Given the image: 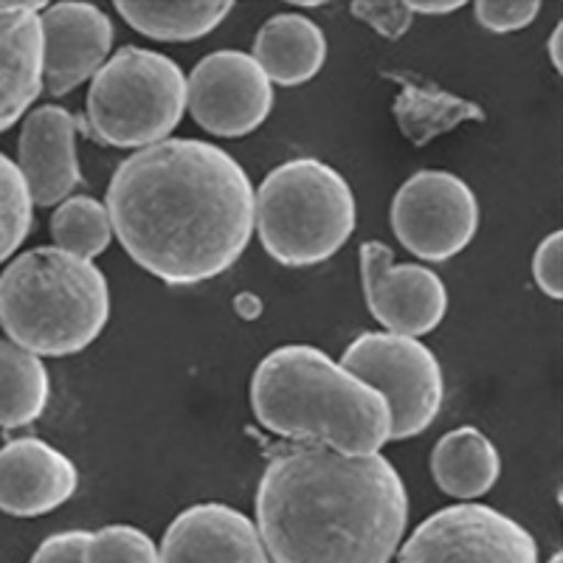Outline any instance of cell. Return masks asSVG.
Wrapping results in <instances>:
<instances>
[{
  "mask_svg": "<svg viewBox=\"0 0 563 563\" xmlns=\"http://www.w3.org/2000/svg\"><path fill=\"white\" fill-rule=\"evenodd\" d=\"M104 209L130 260L175 288L225 274L254 234L249 173L200 139H167L124 158Z\"/></svg>",
  "mask_w": 563,
  "mask_h": 563,
  "instance_id": "cell-1",
  "label": "cell"
},
{
  "mask_svg": "<svg viewBox=\"0 0 563 563\" xmlns=\"http://www.w3.org/2000/svg\"><path fill=\"white\" fill-rule=\"evenodd\" d=\"M254 510L274 563H389L409 525V490L384 454L299 445L271 456Z\"/></svg>",
  "mask_w": 563,
  "mask_h": 563,
  "instance_id": "cell-2",
  "label": "cell"
},
{
  "mask_svg": "<svg viewBox=\"0 0 563 563\" xmlns=\"http://www.w3.org/2000/svg\"><path fill=\"white\" fill-rule=\"evenodd\" d=\"M251 409L276 437L346 456L380 454L391 442L384 397L310 344L276 346L256 364Z\"/></svg>",
  "mask_w": 563,
  "mask_h": 563,
  "instance_id": "cell-3",
  "label": "cell"
},
{
  "mask_svg": "<svg viewBox=\"0 0 563 563\" xmlns=\"http://www.w3.org/2000/svg\"><path fill=\"white\" fill-rule=\"evenodd\" d=\"M110 319L108 276L57 245L23 251L0 274V327L37 358L88 350Z\"/></svg>",
  "mask_w": 563,
  "mask_h": 563,
  "instance_id": "cell-4",
  "label": "cell"
},
{
  "mask_svg": "<svg viewBox=\"0 0 563 563\" xmlns=\"http://www.w3.org/2000/svg\"><path fill=\"white\" fill-rule=\"evenodd\" d=\"M358 223L350 180L319 158H294L254 189V229L274 263L310 268L339 254Z\"/></svg>",
  "mask_w": 563,
  "mask_h": 563,
  "instance_id": "cell-5",
  "label": "cell"
},
{
  "mask_svg": "<svg viewBox=\"0 0 563 563\" xmlns=\"http://www.w3.org/2000/svg\"><path fill=\"white\" fill-rule=\"evenodd\" d=\"M186 113V74L167 54L124 45L90 79L88 128L115 150L167 141Z\"/></svg>",
  "mask_w": 563,
  "mask_h": 563,
  "instance_id": "cell-6",
  "label": "cell"
},
{
  "mask_svg": "<svg viewBox=\"0 0 563 563\" xmlns=\"http://www.w3.org/2000/svg\"><path fill=\"white\" fill-rule=\"evenodd\" d=\"M341 366L386 400L391 415L389 440L420 437L440 417L445 378L437 355L420 339L364 333L346 346Z\"/></svg>",
  "mask_w": 563,
  "mask_h": 563,
  "instance_id": "cell-7",
  "label": "cell"
},
{
  "mask_svg": "<svg viewBox=\"0 0 563 563\" xmlns=\"http://www.w3.org/2000/svg\"><path fill=\"white\" fill-rule=\"evenodd\" d=\"M389 223L397 243L426 263H449L474 243L479 200L454 173L422 169L395 192Z\"/></svg>",
  "mask_w": 563,
  "mask_h": 563,
  "instance_id": "cell-8",
  "label": "cell"
},
{
  "mask_svg": "<svg viewBox=\"0 0 563 563\" xmlns=\"http://www.w3.org/2000/svg\"><path fill=\"white\" fill-rule=\"evenodd\" d=\"M397 563H538V544L507 512L460 501L420 521Z\"/></svg>",
  "mask_w": 563,
  "mask_h": 563,
  "instance_id": "cell-9",
  "label": "cell"
},
{
  "mask_svg": "<svg viewBox=\"0 0 563 563\" xmlns=\"http://www.w3.org/2000/svg\"><path fill=\"white\" fill-rule=\"evenodd\" d=\"M186 108L206 133L243 139L263 128L274 110V85L251 54L220 48L186 77Z\"/></svg>",
  "mask_w": 563,
  "mask_h": 563,
  "instance_id": "cell-10",
  "label": "cell"
},
{
  "mask_svg": "<svg viewBox=\"0 0 563 563\" xmlns=\"http://www.w3.org/2000/svg\"><path fill=\"white\" fill-rule=\"evenodd\" d=\"M358 256L366 310L386 327L384 333L406 339L434 333L449 313L445 282L426 265L395 263V251L378 240L361 245Z\"/></svg>",
  "mask_w": 563,
  "mask_h": 563,
  "instance_id": "cell-11",
  "label": "cell"
},
{
  "mask_svg": "<svg viewBox=\"0 0 563 563\" xmlns=\"http://www.w3.org/2000/svg\"><path fill=\"white\" fill-rule=\"evenodd\" d=\"M43 32V88L54 99L97 77L113 48V23L85 0H63L40 12Z\"/></svg>",
  "mask_w": 563,
  "mask_h": 563,
  "instance_id": "cell-12",
  "label": "cell"
},
{
  "mask_svg": "<svg viewBox=\"0 0 563 563\" xmlns=\"http://www.w3.org/2000/svg\"><path fill=\"white\" fill-rule=\"evenodd\" d=\"M161 563H271L254 521L223 501L186 507L167 527Z\"/></svg>",
  "mask_w": 563,
  "mask_h": 563,
  "instance_id": "cell-13",
  "label": "cell"
},
{
  "mask_svg": "<svg viewBox=\"0 0 563 563\" xmlns=\"http://www.w3.org/2000/svg\"><path fill=\"white\" fill-rule=\"evenodd\" d=\"M77 115L63 104L34 108L18 141V169L23 173L34 206H57L82 184L77 155Z\"/></svg>",
  "mask_w": 563,
  "mask_h": 563,
  "instance_id": "cell-14",
  "label": "cell"
},
{
  "mask_svg": "<svg viewBox=\"0 0 563 563\" xmlns=\"http://www.w3.org/2000/svg\"><path fill=\"white\" fill-rule=\"evenodd\" d=\"M79 471L40 437H20L0 449V510L18 519H37L74 499Z\"/></svg>",
  "mask_w": 563,
  "mask_h": 563,
  "instance_id": "cell-15",
  "label": "cell"
},
{
  "mask_svg": "<svg viewBox=\"0 0 563 563\" xmlns=\"http://www.w3.org/2000/svg\"><path fill=\"white\" fill-rule=\"evenodd\" d=\"M45 3L0 0V133L18 124L43 93Z\"/></svg>",
  "mask_w": 563,
  "mask_h": 563,
  "instance_id": "cell-16",
  "label": "cell"
},
{
  "mask_svg": "<svg viewBox=\"0 0 563 563\" xmlns=\"http://www.w3.org/2000/svg\"><path fill=\"white\" fill-rule=\"evenodd\" d=\"M251 57L263 68L271 85L296 88L316 79L327 63V34L316 20L299 12H282L265 20L256 32Z\"/></svg>",
  "mask_w": 563,
  "mask_h": 563,
  "instance_id": "cell-17",
  "label": "cell"
},
{
  "mask_svg": "<svg viewBox=\"0 0 563 563\" xmlns=\"http://www.w3.org/2000/svg\"><path fill=\"white\" fill-rule=\"evenodd\" d=\"M431 476L451 499H479L499 482L501 456L485 431L460 426L442 434L431 451Z\"/></svg>",
  "mask_w": 563,
  "mask_h": 563,
  "instance_id": "cell-18",
  "label": "cell"
},
{
  "mask_svg": "<svg viewBox=\"0 0 563 563\" xmlns=\"http://www.w3.org/2000/svg\"><path fill=\"white\" fill-rule=\"evenodd\" d=\"M389 77L400 85L391 113H395L400 133L415 147H426L437 135L451 133L460 124L485 122V110L479 104L467 102L451 90L437 88L429 79L409 77V74H389Z\"/></svg>",
  "mask_w": 563,
  "mask_h": 563,
  "instance_id": "cell-19",
  "label": "cell"
},
{
  "mask_svg": "<svg viewBox=\"0 0 563 563\" xmlns=\"http://www.w3.org/2000/svg\"><path fill=\"white\" fill-rule=\"evenodd\" d=\"M128 26L161 43L203 40L229 18L231 0H115Z\"/></svg>",
  "mask_w": 563,
  "mask_h": 563,
  "instance_id": "cell-20",
  "label": "cell"
},
{
  "mask_svg": "<svg viewBox=\"0 0 563 563\" xmlns=\"http://www.w3.org/2000/svg\"><path fill=\"white\" fill-rule=\"evenodd\" d=\"M52 395L43 358L12 341H0V429H23L40 420Z\"/></svg>",
  "mask_w": 563,
  "mask_h": 563,
  "instance_id": "cell-21",
  "label": "cell"
},
{
  "mask_svg": "<svg viewBox=\"0 0 563 563\" xmlns=\"http://www.w3.org/2000/svg\"><path fill=\"white\" fill-rule=\"evenodd\" d=\"M54 245L82 260L104 254L113 240V225L102 200L90 195H77L57 206L52 214Z\"/></svg>",
  "mask_w": 563,
  "mask_h": 563,
  "instance_id": "cell-22",
  "label": "cell"
},
{
  "mask_svg": "<svg viewBox=\"0 0 563 563\" xmlns=\"http://www.w3.org/2000/svg\"><path fill=\"white\" fill-rule=\"evenodd\" d=\"M32 225L34 203L26 178L9 155L0 153V265L18 254Z\"/></svg>",
  "mask_w": 563,
  "mask_h": 563,
  "instance_id": "cell-23",
  "label": "cell"
},
{
  "mask_svg": "<svg viewBox=\"0 0 563 563\" xmlns=\"http://www.w3.org/2000/svg\"><path fill=\"white\" fill-rule=\"evenodd\" d=\"M79 563H161L158 547L133 525H108L88 532Z\"/></svg>",
  "mask_w": 563,
  "mask_h": 563,
  "instance_id": "cell-24",
  "label": "cell"
},
{
  "mask_svg": "<svg viewBox=\"0 0 563 563\" xmlns=\"http://www.w3.org/2000/svg\"><path fill=\"white\" fill-rule=\"evenodd\" d=\"M541 3L538 0H479L474 3L476 23L493 34L521 32L538 18Z\"/></svg>",
  "mask_w": 563,
  "mask_h": 563,
  "instance_id": "cell-25",
  "label": "cell"
},
{
  "mask_svg": "<svg viewBox=\"0 0 563 563\" xmlns=\"http://www.w3.org/2000/svg\"><path fill=\"white\" fill-rule=\"evenodd\" d=\"M352 14L369 23L386 40L404 37L411 29V18H415L409 12V3H400V0H355Z\"/></svg>",
  "mask_w": 563,
  "mask_h": 563,
  "instance_id": "cell-26",
  "label": "cell"
},
{
  "mask_svg": "<svg viewBox=\"0 0 563 563\" xmlns=\"http://www.w3.org/2000/svg\"><path fill=\"white\" fill-rule=\"evenodd\" d=\"M532 279L550 299H563V231H552L532 254Z\"/></svg>",
  "mask_w": 563,
  "mask_h": 563,
  "instance_id": "cell-27",
  "label": "cell"
},
{
  "mask_svg": "<svg viewBox=\"0 0 563 563\" xmlns=\"http://www.w3.org/2000/svg\"><path fill=\"white\" fill-rule=\"evenodd\" d=\"M85 541H88V530H68L48 536L29 563H79Z\"/></svg>",
  "mask_w": 563,
  "mask_h": 563,
  "instance_id": "cell-28",
  "label": "cell"
},
{
  "mask_svg": "<svg viewBox=\"0 0 563 563\" xmlns=\"http://www.w3.org/2000/svg\"><path fill=\"white\" fill-rule=\"evenodd\" d=\"M462 9V0H451V3H442V0H409L411 14H451Z\"/></svg>",
  "mask_w": 563,
  "mask_h": 563,
  "instance_id": "cell-29",
  "label": "cell"
},
{
  "mask_svg": "<svg viewBox=\"0 0 563 563\" xmlns=\"http://www.w3.org/2000/svg\"><path fill=\"white\" fill-rule=\"evenodd\" d=\"M234 308H238V313L245 316V319H254V316L263 313V301L251 294H240L238 299H234Z\"/></svg>",
  "mask_w": 563,
  "mask_h": 563,
  "instance_id": "cell-30",
  "label": "cell"
},
{
  "mask_svg": "<svg viewBox=\"0 0 563 563\" xmlns=\"http://www.w3.org/2000/svg\"><path fill=\"white\" fill-rule=\"evenodd\" d=\"M550 59H552V65H555L558 74H561L563 70V26L561 23H558L555 32H552V37H550Z\"/></svg>",
  "mask_w": 563,
  "mask_h": 563,
  "instance_id": "cell-31",
  "label": "cell"
},
{
  "mask_svg": "<svg viewBox=\"0 0 563 563\" xmlns=\"http://www.w3.org/2000/svg\"><path fill=\"white\" fill-rule=\"evenodd\" d=\"M547 563H563V555H561V552H555V555H552Z\"/></svg>",
  "mask_w": 563,
  "mask_h": 563,
  "instance_id": "cell-32",
  "label": "cell"
}]
</instances>
